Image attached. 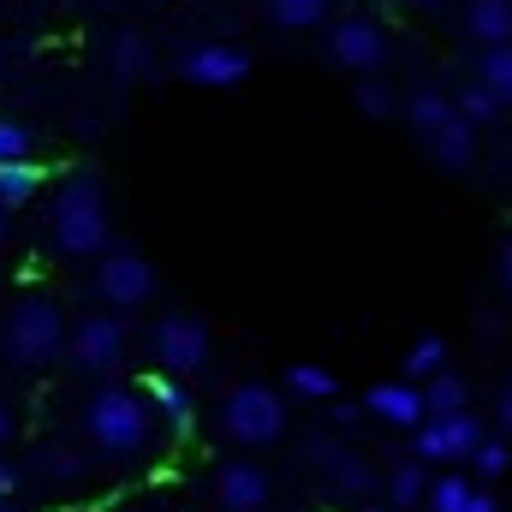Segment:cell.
I'll list each match as a JSON object with an SVG mask.
<instances>
[{
  "mask_svg": "<svg viewBox=\"0 0 512 512\" xmlns=\"http://www.w3.org/2000/svg\"><path fill=\"white\" fill-rule=\"evenodd\" d=\"M48 239L60 256H108L114 251V221H108V191L96 173H72L48 209Z\"/></svg>",
  "mask_w": 512,
  "mask_h": 512,
  "instance_id": "obj_1",
  "label": "cell"
},
{
  "mask_svg": "<svg viewBox=\"0 0 512 512\" xmlns=\"http://www.w3.org/2000/svg\"><path fill=\"white\" fill-rule=\"evenodd\" d=\"M84 435H90V447L108 453V459L143 453L149 435H155L149 393H137V387H96L90 405H84Z\"/></svg>",
  "mask_w": 512,
  "mask_h": 512,
  "instance_id": "obj_2",
  "label": "cell"
},
{
  "mask_svg": "<svg viewBox=\"0 0 512 512\" xmlns=\"http://www.w3.org/2000/svg\"><path fill=\"white\" fill-rule=\"evenodd\" d=\"M66 346H72V328H66L60 304L42 298V292L24 298V304H12V316L0 322V358L18 364V370H42V364H54Z\"/></svg>",
  "mask_w": 512,
  "mask_h": 512,
  "instance_id": "obj_3",
  "label": "cell"
},
{
  "mask_svg": "<svg viewBox=\"0 0 512 512\" xmlns=\"http://www.w3.org/2000/svg\"><path fill=\"white\" fill-rule=\"evenodd\" d=\"M221 429L239 447H274L286 435V399L268 382H239L221 399Z\"/></svg>",
  "mask_w": 512,
  "mask_h": 512,
  "instance_id": "obj_4",
  "label": "cell"
},
{
  "mask_svg": "<svg viewBox=\"0 0 512 512\" xmlns=\"http://www.w3.org/2000/svg\"><path fill=\"white\" fill-rule=\"evenodd\" d=\"M149 352H155V364L167 370V376H197V370H209V328L197 322V316H155V328H149Z\"/></svg>",
  "mask_w": 512,
  "mask_h": 512,
  "instance_id": "obj_5",
  "label": "cell"
},
{
  "mask_svg": "<svg viewBox=\"0 0 512 512\" xmlns=\"http://www.w3.org/2000/svg\"><path fill=\"white\" fill-rule=\"evenodd\" d=\"M489 441L483 417L477 411H459V417H429L417 435H411V459L417 465H459V459H477V447Z\"/></svg>",
  "mask_w": 512,
  "mask_h": 512,
  "instance_id": "obj_6",
  "label": "cell"
},
{
  "mask_svg": "<svg viewBox=\"0 0 512 512\" xmlns=\"http://www.w3.org/2000/svg\"><path fill=\"white\" fill-rule=\"evenodd\" d=\"M155 268H149V256L131 251V245H114L108 256H96V292L114 304V310H137V304H149L155 298Z\"/></svg>",
  "mask_w": 512,
  "mask_h": 512,
  "instance_id": "obj_7",
  "label": "cell"
},
{
  "mask_svg": "<svg viewBox=\"0 0 512 512\" xmlns=\"http://www.w3.org/2000/svg\"><path fill=\"white\" fill-rule=\"evenodd\" d=\"M328 60L334 66H346V72H364V78H376L387 60V30L376 18H364V12H352V18H340V24H328Z\"/></svg>",
  "mask_w": 512,
  "mask_h": 512,
  "instance_id": "obj_8",
  "label": "cell"
},
{
  "mask_svg": "<svg viewBox=\"0 0 512 512\" xmlns=\"http://www.w3.org/2000/svg\"><path fill=\"white\" fill-rule=\"evenodd\" d=\"M179 78L197 84V90H233L251 78V48L239 42H197L179 54Z\"/></svg>",
  "mask_w": 512,
  "mask_h": 512,
  "instance_id": "obj_9",
  "label": "cell"
},
{
  "mask_svg": "<svg viewBox=\"0 0 512 512\" xmlns=\"http://www.w3.org/2000/svg\"><path fill=\"white\" fill-rule=\"evenodd\" d=\"M72 364L78 370H90V376H108L120 358H126V322L120 316H84L78 328H72Z\"/></svg>",
  "mask_w": 512,
  "mask_h": 512,
  "instance_id": "obj_10",
  "label": "cell"
},
{
  "mask_svg": "<svg viewBox=\"0 0 512 512\" xmlns=\"http://www.w3.org/2000/svg\"><path fill=\"white\" fill-rule=\"evenodd\" d=\"M364 411L376 423H387V429H411V435L429 423V399H423L417 382H376L364 393Z\"/></svg>",
  "mask_w": 512,
  "mask_h": 512,
  "instance_id": "obj_11",
  "label": "cell"
},
{
  "mask_svg": "<svg viewBox=\"0 0 512 512\" xmlns=\"http://www.w3.org/2000/svg\"><path fill=\"white\" fill-rule=\"evenodd\" d=\"M215 501H221V512H262L268 507V471L251 459H227L215 471Z\"/></svg>",
  "mask_w": 512,
  "mask_h": 512,
  "instance_id": "obj_12",
  "label": "cell"
},
{
  "mask_svg": "<svg viewBox=\"0 0 512 512\" xmlns=\"http://www.w3.org/2000/svg\"><path fill=\"white\" fill-rule=\"evenodd\" d=\"M143 393H149V405H155V417L179 435V441H191V429H197V399H191V387L179 382V376H149L143 382Z\"/></svg>",
  "mask_w": 512,
  "mask_h": 512,
  "instance_id": "obj_13",
  "label": "cell"
},
{
  "mask_svg": "<svg viewBox=\"0 0 512 512\" xmlns=\"http://www.w3.org/2000/svg\"><path fill=\"white\" fill-rule=\"evenodd\" d=\"M310 453H316V465L328 471V483H334L340 495H370V489H382V477L370 471V459H358V453H346V447H334V441H316Z\"/></svg>",
  "mask_w": 512,
  "mask_h": 512,
  "instance_id": "obj_14",
  "label": "cell"
},
{
  "mask_svg": "<svg viewBox=\"0 0 512 512\" xmlns=\"http://www.w3.org/2000/svg\"><path fill=\"white\" fill-rule=\"evenodd\" d=\"M399 114H405V126H411L417 137H423V143H429V137H441V131L459 120V102H453L447 90L423 84V90H411V96H405V108H399Z\"/></svg>",
  "mask_w": 512,
  "mask_h": 512,
  "instance_id": "obj_15",
  "label": "cell"
},
{
  "mask_svg": "<svg viewBox=\"0 0 512 512\" xmlns=\"http://www.w3.org/2000/svg\"><path fill=\"white\" fill-rule=\"evenodd\" d=\"M465 36L483 48L512 42V0H465Z\"/></svg>",
  "mask_w": 512,
  "mask_h": 512,
  "instance_id": "obj_16",
  "label": "cell"
},
{
  "mask_svg": "<svg viewBox=\"0 0 512 512\" xmlns=\"http://www.w3.org/2000/svg\"><path fill=\"white\" fill-rule=\"evenodd\" d=\"M108 72H114L120 84H143V78H155V48H149V36L120 30V36L108 42Z\"/></svg>",
  "mask_w": 512,
  "mask_h": 512,
  "instance_id": "obj_17",
  "label": "cell"
},
{
  "mask_svg": "<svg viewBox=\"0 0 512 512\" xmlns=\"http://www.w3.org/2000/svg\"><path fill=\"white\" fill-rule=\"evenodd\" d=\"M429 161L441 173H471L477 167V126L471 120H453L441 137H429Z\"/></svg>",
  "mask_w": 512,
  "mask_h": 512,
  "instance_id": "obj_18",
  "label": "cell"
},
{
  "mask_svg": "<svg viewBox=\"0 0 512 512\" xmlns=\"http://www.w3.org/2000/svg\"><path fill=\"white\" fill-rule=\"evenodd\" d=\"M382 489H387V501H393V507H429L435 477H429L417 459H405V465H393V471L382 477Z\"/></svg>",
  "mask_w": 512,
  "mask_h": 512,
  "instance_id": "obj_19",
  "label": "cell"
},
{
  "mask_svg": "<svg viewBox=\"0 0 512 512\" xmlns=\"http://www.w3.org/2000/svg\"><path fill=\"white\" fill-rule=\"evenodd\" d=\"M441 370H447V340L441 334H417L411 352H405V382L423 387V382H435Z\"/></svg>",
  "mask_w": 512,
  "mask_h": 512,
  "instance_id": "obj_20",
  "label": "cell"
},
{
  "mask_svg": "<svg viewBox=\"0 0 512 512\" xmlns=\"http://www.w3.org/2000/svg\"><path fill=\"white\" fill-rule=\"evenodd\" d=\"M42 191V167L36 161H6L0 167V209H24Z\"/></svg>",
  "mask_w": 512,
  "mask_h": 512,
  "instance_id": "obj_21",
  "label": "cell"
},
{
  "mask_svg": "<svg viewBox=\"0 0 512 512\" xmlns=\"http://www.w3.org/2000/svg\"><path fill=\"white\" fill-rule=\"evenodd\" d=\"M423 399H429V417H459V411H471V387H465V376H453V370H441L435 382H423Z\"/></svg>",
  "mask_w": 512,
  "mask_h": 512,
  "instance_id": "obj_22",
  "label": "cell"
},
{
  "mask_svg": "<svg viewBox=\"0 0 512 512\" xmlns=\"http://www.w3.org/2000/svg\"><path fill=\"white\" fill-rule=\"evenodd\" d=\"M477 84H489L495 102L512 108V42L507 48H483V54H477Z\"/></svg>",
  "mask_w": 512,
  "mask_h": 512,
  "instance_id": "obj_23",
  "label": "cell"
},
{
  "mask_svg": "<svg viewBox=\"0 0 512 512\" xmlns=\"http://www.w3.org/2000/svg\"><path fill=\"white\" fill-rule=\"evenodd\" d=\"M334 12V0H268V18L280 30H316Z\"/></svg>",
  "mask_w": 512,
  "mask_h": 512,
  "instance_id": "obj_24",
  "label": "cell"
},
{
  "mask_svg": "<svg viewBox=\"0 0 512 512\" xmlns=\"http://www.w3.org/2000/svg\"><path fill=\"white\" fill-rule=\"evenodd\" d=\"M286 387H292L298 399H322V405H334V399H340L334 370H322V364H292V370H286Z\"/></svg>",
  "mask_w": 512,
  "mask_h": 512,
  "instance_id": "obj_25",
  "label": "cell"
},
{
  "mask_svg": "<svg viewBox=\"0 0 512 512\" xmlns=\"http://www.w3.org/2000/svg\"><path fill=\"white\" fill-rule=\"evenodd\" d=\"M36 477H42V483H78V477H84V453H72V447H42V453H36Z\"/></svg>",
  "mask_w": 512,
  "mask_h": 512,
  "instance_id": "obj_26",
  "label": "cell"
},
{
  "mask_svg": "<svg viewBox=\"0 0 512 512\" xmlns=\"http://www.w3.org/2000/svg\"><path fill=\"white\" fill-rule=\"evenodd\" d=\"M352 102H358V114H364V120H393V114L405 108V102H399V96L387 90L382 78H358V90H352Z\"/></svg>",
  "mask_w": 512,
  "mask_h": 512,
  "instance_id": "obj_27",
  "label": "cell"
},
{
  "mask_svg": "<svg viewBox=\"0 0 512 512\" xmlns=\"http://www.w3.org/2000/svg\"><path fill=\"white\" fill-rule=\"evenodd\" d=\"M471 495H477V483H471V477L441 471V477H435V489H429V512H465V507H471Z\"/></svg>",
  "mask_w": 512,
  "mask_h": 512,
  "instance_id": "obj_28",
  "label": "cell"
},
{
  "mask_svg": "<svg viewBox=\"0 0 512 512\" xmlns=\"http://www.w3.org/2000/svg\"><path fill=\"white\" fill-rule=\"evenodd\" d=\"M453 102H459V120H471V126H489V120H501V102H495V90H489V84H477V78H471V84H465Z\"/></svg>",
  "mask_w": 512,
  "mask_h": 512,
  "instance_id": "obj_29",
  "label": "cell"
},
{
  "mask_svg": "<svg viewBox=\"0 0 512 512\" xmlns=\"http://www.w3.org/2000/svg\"><path fill=\"white\" fill-rule=\"evenodd\" d=\"M471 465H477V477H483V483H495V477H507V471H512V447L489 435V441L477 447V459H471Z\"/></svg>",
  "mask_w": 512,
  "mask_h": 512,
  "instance_id": "obj_30",
  "label": "cell"
},
{
  "mask_svg": "<svg viewBox=\"0 0 512 512\" xmlns=\"http://www.w3.org/2000/svg\"><path fill=\"white\" fill-rule=\"evenodd\" d=\"M6 161H30V126L18 120H0V167Z\"/></svg>",
  "mask_w": 512,
  "mask_h": 512,
  "instance_id": "obj_31",
  "label": "cell"
},
{
  "mask_svg": "<svg viewBox=\"0 0 512 512\" xmlns=\"http://www.w3.org/2000/svg\"><path fill=\"white\" fill-rule=\"evenodd\" d=\"M358 417H364V405H352V399H334V405H328V423H334V429H352Z\"/></svg>",
  "mask_w": 512,
  "mask_h": 512,
  "instance_id": "obj_32",
  "label": "cell"
},
{
  "mask_svg": "<svg viewBox=\"0 0 512 512\" xmlns=\"http://www.w3.org/2000/svg\"><path fill=\"white\" fill-rule=\"evenodd\" d=\"M24 489V465H12V459H0V501H12Z\"/></svg>",
  "mask_w": 512,
  "mask_h": 512,
  "instance_id": "obj_33",
  "label": "cell"
},
{
  "mask_svg": "<svg viewBox=\"0 0 512 512\" xmlns=\"http://www.w3.org/2000/svg\"><path fill=\"white\" fill-rule=\"evenodd\" d=\"M465 512H501V501H495L489 489H477V495H471V507H465Z\"/></svg>",
  "mask_w": 512,
  "mask_h": 512,
  "instance_id": "obj_34",
  "label": "cell"
},
{
  "mask_svg": "<svg viewBox=\"0 0 512 512\" xmlns=\"http://www.w3.org/2000/svg\"><path fill=\"white\" fill-rule=\"evenodd\" d=\"M501 286H507V298H512V239L501 245Z\"/></svg>",
  "mask_w": 512,
  "mask_h": 512,
  "instance_id": "obj_35",
  "label": "cell"
},
{
  "mask_svg": "<svg viewBox=\"0 0 512 512\" xmlns=\"http://www.w3.org/2000/svg\"><path fill=\"white\" fill-rule=\"evenodd\" d=\"M477 334H483V340H495V334H501V316H489V310H483V316H477Z\"/></svg>",
  "mask_w": 512,
  "mask_h": 512,
  "instance_id": "obj_36",
  "label": "cell"
},
{
  "mask_svg": "<svg viewBox=\"0 0 512 512\" xmlns=\"http://www.w3.org/2000/svg\"><path fill=\"white\" fill-rule=\"evenodd\" d=\"M495 411H501V429H512V382L501 387V405H495Z\"/></svg>",
  "mask_w": 512,
  "mask_h": 512,
  "instance_id": "obj_37",
  "label": "cell"
},
{
  "mask_svg": "<svg viewBox=\"0 0 512 512\" xmlns=\"http://www.w3.org/2000/svg\"><path fill=\"white\" fill-rule=\"evenodd\" d=\"M6 441H12V405L0 399V447H6Z\"/></svg>",
  "mask_w": 512,
  "mask_h": 512,
  "instance_id": "obj_38",
  "label": "cell"
},
{
  "mask_svg": "<svg viewBox=\"0 0 512 512\" xmlns=\"http://www.w3.org/2000/svg\"><path fill=\"white\" fill-rule=\"evenodd\" d=\"M399 6H411V12H435V6H447V0H399Z\"/></svg>",
  "mask_w": 512,
  "mask_h": 512,
  "instance_id": "obj_39",
  "label": "cell"
},
{
  "mask_svg": "<svg viewBox=\"0 0 512 512\" xmlns=\"http://www.w3.org/2000/svg\"><path fill=\"white\" fill-rule=\"evenodd\" d=\"M0 512H24V507H18V501H0Z\"/></svg>",
  "mask_w": 512,
  "mask_h": 512,
  "instance_id": "obj_40",
  "label": "cell"
},
{
  "mask_svg": "<svg viewBox=\"0 0 512 512\" xmlns=\"http://www.w3.org/2000/svg\"><path fill=\"white\" fill-rule=\"evenodd\" d=\"M0 245H6V209H0Z\"/></svg>",
  "mask_w": 512,
  "mask_h": 512,
  "instance_id": "obj_41",
  "label": "cell"
},
{
  "mask_svg": "<svg viewBox=\"0 0 512 512\" xmlns=\"http://www.w3.org/2000/svg\"><path fill=\"white\" fill-rule=\"evenodd\" d=\"M0 60H6V42H0Z\"/></svg>",
  "mask_w": 512,
  "mask_h": 512,
  "instance_id": "obj_42",
  "label": "cell"
},
{
  "mask_svg": "<svg viewBox=\"0 0 512 512\" xmlns=\"http://www.w3.org/2000/svg\"><path fill=\"white\" fill-rule=\"evenodd\" d=\"M370 512H376V507H370Z\"/></svg>",
  "mask_w": 512,
  "mask_h": 512,
  "instance_id": "obj_43",
  "label": "cell"
}]
</instances>
